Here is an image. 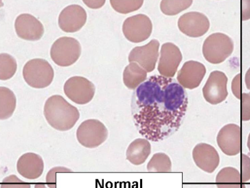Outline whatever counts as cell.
Wrapping results in <instances>:
<instances>
[{"label":"cell","mask_w":250,"mask_h":188,"mask_svg":"<svg viewBox=\"0 0 250 188\" xmlns=\"http://www.w3.org/2000/svg\"><path fill=\"white\" fill-rule=\"evenodd\" d=\"M234 50V42L225 34H212L203 45V55L208 62L217 64L224 62Z\"/></svg>","instance_id":"3"},{"label":"cell","mask_w":250,"mask_h":188,"mask_svg":"<svg viewBox=\"0 0 250 188\" xmlns=\"http://www.w3.org/2000/svg\"><path fill=\"white\" fill-rule=\"evenodd\" d=\"M65 173V172H73V171L67 167H62V166H57L52 167L48 171V174L45 177V182L49 188H57V174Z\"/></svg>","instance_id":"28"},{"label":"cell","mask_w":250,"mask_h":188,"mask_svg":"<svg viewBox=\"0 0 250 188\" xmlns=\"http://www.w3.org/2000/svg\"><path fill=\"white\" fill-rule=\"evenodd\" d=\"M215 183L217 188H241V173L234 167H224L218 172Z\"/></svg>","instance_id":"21"},{"label":"cell","mask_w":250,"mask_h":188,"mask_svg":"<svg viewBox=\"0 0 250 188\" xmlns=\"http://www.w3.org/2000/svg\"><path fill=\"white\" fill-rule=\"evenodd\" d=\"M81 53L79 41L70 37H62L56 40L50 50L52 61L62 67L74 64L80 57Z\"/></svg>","instance_id":"5"},{"label":"cell","mask_w":250,"mask_h":188,"mask_svg":"<svg viewBox=\"0 0 250 188\" xmlns=\"http://www.w3.org/2000/svg\"><path fill=\"white\" fill-rule=\"evenodd\" d=\"M196 165L206 173H213L220 164V157L215 148L209 144H197L192 150Z\"/></svg>","instance_id":"15"},{"label":"cell","mask_w":250,"mask_h":188,"mask_svg":"<svg viewBox=\"0 0 250 188\" xmlns=\"http://www.w3.org/2000/svg\"><path fill=\"white\" fill-rule=\"evenodd\" d=\"M23 76L27 84L31 87L44 89L53 81L54 70L45 59H34L25 64Z\"/></svg>","instance_id":"4"},{"label":"cell","mask_w":250,"mask_h":188,"mask_svg":"<svg viewBox=\"0 0 250 188\" xmlns=\"http://www.w3.org/2000/svg\"><path fill=\"white\" fill-rule=\"evenodd\" d=\"M16 107V97L11 90L0 88V118L7 119L11 118Z\"/></svg>","instance_id":"22"},{"label":"cell","mask_w":250,"mask_h":188,"mask_svg":"<svg viewBox=\"0 0 250 188\" xmlns=\"http://www.w3.org/2000/svg\"><path fill=\"white\" fill-rule=\"evenodd\" d=\"M84 3L88 6V7L92 8H99L104 4V1H84Z\"/></svg>","instance_id":"33"},{"label":"cell","mask_w":250,"mask_h":188,"mask_svg":"<svg viewBox=\"0 0 250 188\" xmlns=\"http://www.w3.org/2000/svg\"><path fill=\"white\" fill-rule=\"evenodd\" d=\"M17 170L25 179L35 180L43 174L44 162L40 155L33 152H27L18 159Z\"/></svg>","instance_id":"18"},{"label":"cell","mask_w":250,"mask_h":188,"mask_svg":"<svg viewBox=\"0 0 250 188\" xmlns=\"http://www.w3.org/2000/svg\"><path fill=\"white\" fill-rule=\"evenodd\" d=\"M245 81H246L247 89L250 90V68L249 69V70L247 71L246 74V79H245Z\"/></svg>","instance_id":"34"},{"label":"cell","mask_w":250,"mask_h":188,"mask_svg":"<svg viewBox=\"0 0 250 188\" xmlns=\"http://www.w3.org/2000/svg\"><path fill=\"white\" fill-rule=\"evenodd\" d=\"M35 188H47V187L44 184L37 183V184H35Z\"/></svg>","instance_id":"35"},{"label":"cell","mask_w":250,"mask_h":188,"mask_svg":"<svg viewBox=\"0 0 250 188\" xmlns=\"http://www.w3.org/2000/svg\"><path fill=\"white\" fill-rule=\"evenodd\" d=\"M228 77L223 72L215 70L211 72L205 86L203 94L206 101L212 105L219 104L228 96Z\"/></svg>","instance_id":"10"},{"label":"cell","mask_w":250,"mask_h":188,"mask_svg":"<svg viewBox=\"0 0 250 188\" xmlns=\"http://www.w3.org/2000/svg\"><path fill=\"white\" fill-rule=\"evenodd\" d=\"M146 169L149 172H170L172 171L171 160L163 152L155 153L148 162Z\"/></svg>","instance_id":"23"},{"label":"cell","mask_w":250,"mask_h":188,"mask_svg":"<svg viewBox=\"0 0 250 188\" xmlns=\"http://www.w3.org/2000/svg\"><path fill=\"white\" fill-rule=\"evenodd\" d=\"M241 176L242 183L250 180V158L248 155H241Z\"/></svg>","instance_id":"30"},{"label":"cell","mask_w":250,"mask_h":188,"mask_svg":"<svg viewBox=\"0 0 250 188\" xmlns=\"http://www.w3.org/2000/svg\"><path fill=\"white\" fill-rule=\"evenodd\" d=\"M147 72L136 62L130 63L123 72V81L129 89L134 90L145 82Z\"/></svg>","instance_id":"20"},{"label":"cell","mask_w":250,"mask_h":188,"mask_svg":"<svg viewBox=\"0 0 250 188\" xmlns=\"http://www.w3.org/2000/svg\"><path fill=\"white\" fill-rule=\"evenodd\" d=\"M188 103L187 92L173 78L151 76L132 95L131 114L137 130L151 141L168 138L180 128Z\"/></svg>","instance_id":"1"},{"label":"cell","mask_w":250,"mask_h":188,"mask_svg":"<svg viewBox=\"0 0 250 188\" xmlns=\"http://www.w3.org/2000/svg\"><path fill=\"white\" fill-rule=\"evenodd\" d=\"M180 31L187 36L202 37L210 28V22L205 15L199 12H190L180 17L178 20Z\"/></svg>","instance_id":"11"},{"label":"cell","mask_w":250,"mask_h":188,"mask_svg":"<svg viewBox=\"0 0 250 188\" xmlns=\"http://www.w3.org/2000/svg\"><path fill=\"white\" fill-rule=\"evenodd\" d=\"M151 145L147 140L137 139L131 142L126 150V159L134 165H140L151 155Z\"/></svg>","instance_id":"19"},{"label":"cell","mask_w":250,"mask_h":188,"mask_svg":"<svg viewBox=\"0 0 250 188\" xmlns=\"http://www.w3.org/2000/svg\"><path fill=\"white\" fill-rule=\"evenodd\" d=\"M0 188H31V185L19 179L15 174H11L1 181Z\"/></svg>","instance_id":"27"},{"label":"cell","mask_w":250,"mask_h":188,"mask_svg":"<svg viewBox=\"0 0 250 188\" xmlns=\"http://www.w3.org/2000/svg\"><path fill=\"white\" fill-rule=\"evenodd\" d=\"M192 1H162L160 8L164 14L175 15L190 7Z\"/></svg>","instance_id":"25"},{"label":"cell","mask_w":250,"mask_h":188,"mask_svg":"<svg viewBox=\"0 0 250 188\" xmlns=\"http://www.w3.org/2000/svg\"><path fill=\"white\" fill-rule=\"evenodd\" d=\"M241 119L244 121L250 120V93L241 94Z\"/></svg>","instance_id":"29"},{"label":"cell","mask_w":250,"mask_h":188,"mask_svg":"<svg viewBox=\"0 0 250 188\" xmlns=\"http://www.w3.org/2000/svg\"><path fill=\"white\" fill-rule=\"evenodd\" d=\"M241 74H237L235 77H234V80L232 82V91L234 93V95L238 98V99H241Z\"/></svg>","instance_id":"31"},{"label":"cell","mask_w":250,"mask_h":188,"mask_svg":"<svg viewBox=\"0 0 250 188\" xmlns=\"http://www.w3.org/2000/svg\"><path fill=\"white\" fill-rule=\"evenodd\" d=\"M95 86L85 77H72L64 85V93L73 102L84 105L90 102L95 94Z\"/></svg>","instance_id":"8"},{"label":"cell","mask_w":250,"mask_h":188,"mask_svg":"<svg viewBox=\"0 0 250 188\" xmlns=\"http://www.w3.org/2000/svg\"><path fill=\"white\" fill-rule=\"evenodd\" d=\"M43 113L49 125L59 131L72 129L80 118L79 110L60 95L47 99Z\"/></svg>","instance_id":"2"},{"label":"cell","mask_w":250,"mask_h":188,"mask_svg":"<svg viewBox=\"0 0 250 188\" xmlns=\"http://www.w3.org/2000/svg\"><path fill=\"white\" fill-rule=\"evenodd\" d=\"M218 146L225 155H239L242 148V133L239 125L230 123L224 125L218 133Z\"/></svg>","instance_id":"9"},{"label":"cell","mask_w":250,"mask_h":188,"mask_svg":"<svg viewBox=\"0 0 250 188\" xmlns=\"http://www.w3.org/2000/svg\"><path fill=\"white\" fill-rule=\"evenodd\" d=\"M107 128L97 119L85 120L77 130L78 141L87 148H97L107 140Z\"/></svg>","instance_id":"6"},{"label":"cell","mask_w":250,"mask_h":188,"mask_svg":"<svg viewBox=\"0 0 250 188\" xmlns=\"http://www.w3.org/2000/svg\"><path fill=\"white\" fill-rule=\"evenodd\" d=\"M159 48L160 43L156 40H151L149 43L143 47H136L130 52L129 62H136L140 64L144 70L151 72L154 70L158 62Z\"/></svg>","instance_id":"13"},{"label":"cell","mask_w":250,"mask_h":188,"mask_svg":"<svg viewBox=\"0 0 250 188\" xmlns=\"http://www.w3.org/2000/svg\"><path fill=\"white\" fill-rule=\"evenodd\" d=\"M15 28L18 36L25 40H40L44 33L43 24L30 14L19 15L15 20Z\"/></svg>","instance_id":"16"},{"label":"cell","mask_w":250,"mask_h":188,"mask_svg":"<svg viewBox=\"0 0 250 188\" xmlns=\"http://www.w3.org/2000/svg\"><path fill=\"white\" fill-rule=\"evenodd\" d=\"M182 60L180 48L173 43L167 42L162 45L158 70L161 76L172 78L176 74Z\"/></svg>","instance_id":"12"},{"label":"cell","mask_w":250,"mask_h":188,"mask_svg":"<svg viewBox=\"0 0 250 188\" xmlns=\"http://www.w3.org/2000/svg\"><path fill=\"white\" fill-rule=\"evenodd\" d=\"M87 13L82 6L77 4L70 5L64 8L59 17V26L66 33L79 31L85 24Z\"/></svg>","instance_id":"14"},{"label":"cell","mask_w":250,"mask_h":188,"mask_svg":"<svg viewBox=\"0 0 250 188\" xmlns=\"http://www.w3.org/2000/svg\"><path fill=\"white\" fill-rule=\"evenodd\" d=\"M153 25L146 15H133L125 20L123 25V32L129 42L140 43L151 36Z\"/></svg>","instance_id":"7"},{"label":"cell","mask_w":250,"mask_h":188,"mask_svg":"<svg viewBox=\"0 0 250 188\" xmlns=\"http://www.w3.org/2000/svg\"><path fill=\"white\" fill-rule=\"evenodd\" d=\"M206 73L204 64L195 61H189L179 71L177 79L182 87L192 90L200 85Z\"/></svg>","instance_id":"17"},{"label":"cell","mask_w":250,"mask_h":188,"mask_svg":"<svg viewBox=\"0 0 250 188\" xmlns=\"http://www.w3.org/2000/svg\"><path fill=\"white\" fill-rule=\"evenodd\" d=\"M250 19V1H242V20Z\"/></svg>","instance_id":"32"},{"label":"cell","mask_w":250,"mask_h":188,"mask_svg":"<svg viewBox=\"0 0 250 188\" xmlns=\"http://www.w3.org/2000/svg\"><path fill=\"white\" fill-rule=\"evenodd\" d=\"M143 1H110L115 11L123 14H127L137 11L143 6Z\"/></svg>","instance_id":"26"},{"label":"cell","mask_w":250,"mask_h":188,"mask_svg":"<svg viewBox=\"0 0 250 188\" xmlns=\"http://www.w3.org/2000/svg\"><path fill=\"white\" fill-rule=\"evenodd\" d=\"M18 69L14 57L7 53L0 55V79L8 80L13 77Z\"/></svg>","instance_id":"24"},{"label":"cell","mask_w":250,"mask_h":188,"mask_svg":"<svg viewBox=\"0 0 250 188\" xmlns=\"http://www.w3.org/2000/svg\"><path fill=\"white\" fill-rule=\"evenodd\" d=\"M248 149H249V150L250 152V133L249 136H248Z\"/></svg>","instance_id":"36"}]
</instances>
